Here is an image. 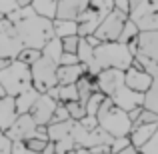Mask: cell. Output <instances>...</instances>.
<instances>
[{"label":"cell","instance_id":"obj_1","mask_svg":"<svg viewBox=\"0 0 158 154\" xmlns=\"http://www.w3.org/2000/svg\"><path fill=\"white\" fill-rule=\"evenodd\" d=\"M8 18H10L12 24L16 26L22 44L28 46V48H38V50H42L44 44H46L52 36H56L54 34L52 18L38 14L30 4L16 8L12 14H8Z\"/></svg>","mask_w":158,"mask_h":154},{"label":"cell","instance_id":"obj_2","mask_svg":"<svg viewBox=\"0 0 158 154\" xmlns=\"http://www.w3.org/2000/svg\"><path fill=\"white\" fill-rule=\"evenodd\" d=\"M94 60H96L98 70L102 68H120L126 70L134 62V54L130 46L120 40H106L94 46Z\"/></svg>","mask_w":158,"mask_h":154},{"label":"cell","instance_id":"obj_3","mask_svg":"<svg viewBox=\"0 0 158 154\" xmlns=\"http://www.w3.org/2000/svg\"><path fill=\"white\" fill-rule=\"evenodd\" d=\"M96 118H98V124L108 132L110 136H128L132 130V120L128 116V112L124 108L116 106L112 102V98H104L96 112Z\"/></svg>","mask_w":158,"mask_h":154},{"label":"cell","instance_id":"obj_4","mask_svg":"<svg viewBox=\"0 0 158 154\" xmlns=\"http://www.w3.org/2000/svg\"><path fill=\"white\" fill-rule=\"evenodd\" d=\"M0 84H2L4 92L10 96H16L18 92H22L24 88L32 84L30 64L18 60V58H12L10 64L0 70Z\"/></svg>","mask_w":158,"mask_h":154},{"label":"cell","instance_id":"obj_5","mask_svg":"<svg viewBox=\"0 0 158 154\" xmlns=\"http://www.w3.org/2000/svg\"><path fill=\"white\" fill-rule=\"evenodd\" d=\"M56 68H58V62L52 60L50 56H44L42 54L40 58H36V60L30 64L32 84H34L40 92H46L50 86H56L58 84Z\"/></svg>","mask_w":158,"mask_h":154},{"label":"cell","instance_id":"obj_6","mask_svg":"<svg viewBox=\"0 0 158 154\" xmlns=\"http://www.w3.org/2000/svg\"><path fill=\"white\" fill-rule=\"evenodd\" d=\"M128 20V14L118 8H112L110 12L100 20L98 28L94 30V36H96L100 42H106V40H118L120 32H122L124 24Z\"/></svg>","mask_w":158,"mask_h":154},{"label":"cell","instance_id":"obj_7","mask_svg":"<svg viewBox=\"0 0 158 154\" xmlns=\"http://www.w3.org/2000/svg\"><path fill=\"white\" fill-rule=\"evenodd\" d=\"M22 48H24V44L18 36L16 26L12 24V20L8 16H2L0 18V56L16 58Z\"/></svg>","mask_w":158,"mask_h":154},{"label":"cell","instance_id":"obj_8","mask_svg":"<svg viewBox=\"0 0 158 154\" xmlns=\"http://www.w3.org/2000/svg\"><path fill=\"white\" fill-rule=\"evenodd\" d=\"M128 16L134 20L138 30H158V0H140Z\"/></svg>","mask_w":158,"mask_h":154},{"label":"cell","instance_id":"obj_9","mask_svg":"<svg viewBox=\"0 0 158 154\" xmlns=\"http://www.w3.org/2000/svg\"><path fill=\"white\" fill-rule=\"evenodd\" d=\"M36 130H38V122L34 120V116L30 112H22L16 116L12 126L6 130V136L10 140H24L26 142L28 138L36 136Z\"/></svg>","mask_w":158,"mask_h":154},{"label":"cell","instance_id":"obj_10","mask_svg":"<svg viewBox=\"0 0 158 154\" xmlns=\"http://www.w3.org/2000/svg\"><path fill=\"white\" fill-rule=\"evenodd\" d=\"M152 80H154V76H152L150 72H146L138 62H132V64L124 70V84L130 86L132 90L146 92V90L150 88Z\"/></svg>","mask_w":158,"mask_h":154},{"label":"cell","instance_id":"obj_11","mask_svg":"<svg viewBox=\"0 0 158 154\" xmlns=\"http://www.w3.org/2000/svg\"><path fill=\"white\" fill-rule=\"evenodd\" d=\"M56 104H58L56 98H52L48 92H40V96L34 100V104H32V108H30V114L34 116V120L40 126H48Z\"/></svg>","mask_w":158,"mask_h":154},{"label":"cell","instance_id":"obj_12","mask_svg":"<svg viewBox=\"0 0 158 154\" xmlns=\"http://www.w3.org/2000/svg\"><path fill=\"white\" fill-rule=\"evenodd\" d=\"M108 98H112V102H114L116 106L124 108V110L128 112V110H132L134 106H140V104L144 102V92L132 90L130 86L122 84V86H118V88H116Z\"/></svg>","mask_w":158,"mask_h":154},{"label":"cell","instance_id":"obj_13","mask_svg":"<svg viewBox=\"0 0 158 154\" xmlns=\"http://www.w3.org/2000/svg\"><path fill=\"white\" fill-rule=\"evenodd\" d=\"M96 84L98 90L104 92L106 96H110L118 86L124 84V70L120 68H102L100 72L96 74Z\"/></svg>","mask_w":158,"mask_h":154},{"label":"cell","instance_id":"obj_14","mask_svg":"<svg viewBox=\"0 0 158 154\" xmlns=\"http://www.w3.org/2000/svg\"><path fill=\"white\" fill-rule=\"evenodd\" d=\"M136 54L158 60V30H140L136 36Z\"/></svg>","mask_w":158,"mask_h":154},{"label":"cell","instance_id":"obj_15","mask_svg":"<svg viewBox=\"0 0 158 154\" xmlns=\"http://www.w3.org/2000/svg\"><path fill=\"white\" fill-rule=\"evenodd\" d=\"M88 6H90V0H58L56 16H54V18L78 20V16H80Z\"/></svg>","mask_w":158,"mask_h":154},{"label":"cell","instance_id":"obj_16","mask_svg":"<svg viewBox=\"0 0 158 154\" xmlns=\"http://www.w3.org/2000/svg\"><path fill=\"white\" fill-rule=\"evenodd\" d=\"M102 18H104V16H102L96 8L88 6L80 16H78V20H76V22H78V36L94 34V30L98 28V24H100Z\"/></svg>","mask_w":158,"mask_h":154},{"label":"cell","instance_id":"obj_17","mask_svg":"<svg viewBox=\"0 0 158 154\" xmlns=\"http://www.w3.org/2000/svg\"><path fill=\"white\" fill-rule=\"evenodd\" d=\"M16 116H18V110H16L14 96L4 94V96L0 98V128L6 132L8 128L12 126V122L16 120Z\"/></svg>","mask_w":158,"mask_h":154},{"label":"cell","instance_id":"obj_18","mask_svg":"<svg viewBox=\"0 0 158 154\" xmlns=\"http://www.w3.org/2000/svg\"><path fill=\"white\" fill-rule=\"evenodd\" d=\"M84 72H86V66L82 62H76V64H58V68H56L58 84H74Z\"/></svg>","mask_w":158,"mask_h":154},{"label":"cell","instance_id":"obj_19","mask_svg":"<svg viewBox=\"0 0 158 154\" xmlns=\"http://www.w3.org/2000/svg\"><path fill=\"white\" fill-rule=\"evenodd\" d=\"M156 124L158 122H148V124H136V126H132V130H130V140H132V144H134L136 148H142L144 144L150 140V136L154 134V130H156Z\"/></svg>","mask_w":158,"mask_h":154},{"label":"cell","instance_id":"obj_20","mask_svg":"<svg viewBox=\"0 0 158 154\" xmlns=\"http://www.w3.org/2000/svg\"><path fill=\"white\" fill-rule=\"evenodd\" d=\"M40 96V90L36 88L34 84H30L28 88H24L22 92H18L14 96L16 100V110H18V114H22V112H30L32 104H34V100Z\"/></svg>","mask_w":158,"mask_h":154},{"label":"cell","instance_id":"obj_21","mask_svg":"<svg viewBox=\"0 0 158 154\" xmlns=\"http://www.w3.org/2000/svg\"><path fill=\"white\" fill-rule=\"evenodd\" d=\"M54 24V34L58 38H64L70 34H78V22L76 20H66V18H52Z\"/></svg>","mask_w":158,"mask_h":154},{"label":"cell","instance_id":"obj_22","mask_svg":"<svg viewBox=\"0 0 158 154\" xmlns=\"http://www.w3.org/2000/svg\"><path fill=\"white\" fill-rule=\"evenodd\" d=\"M56 4H58V0H30V6L38 14L48 16V18L56 16Z\"/></svg>","mask_w":158,"mask_h":154},{"label":"cell","instance_id":"obj_23","mask_svg":"<svg viewBox=\"0 0 158 154\" xmlns=\"http://www.w3.org/2000/svg\"><path fill=\"white\" fill-rule=\"evenodd\" d=\"M62 52H64V48H62V38H58V36H52V38L42 46V54H44V56H50L52 60H56V62L60 60Z\"/></svg>","mask_w":158,"mask_h":154},{"label":"cell","instance_id":"obj_24","mask_svg":"<svg viewBox=\"0 0 158 154\" xmlns=\"http://www.w3.org/2000/svg\"><path fill=\"white\" fill-rule=\"evenodd\" d=\"M142 106L150 108V110H154L156 114H158V76H154L150 88L144 92V102H142Z\"/></svg>","mask_w":158,"mask_h":154},{"label":"cell","instance_id":"obj_25","mask_svg":"<svg viewBox=\"0 0 158 154\" xmlns=\"http://www.w3.org/2000/svg\"><path fill=\"white\" fill-rule=\"evenodd\" d=\"M58 100L68 102V100H78V88L74 84H58Z\"/></svg>","mask_w":158,"mask_h":154},{"label":"cell","instance_id":"obj_26","mask_svg":"<svg viewBox=\"0 0 158 154\" xmlns=\"http://www.w3.org/2000/svg\"><path fill=\"white\" fill-rule=\"evenodd\" d=\"M138 26L134 24V20H130V16H128V20H126V24H124V28H122V32H120V36H118V40L120 42H130V40H134L136 36H138Z\"/></svg>","mask_w":158,"mask_h":154},{"label":"cell","instance_id":"obj_27","mask_svg":"<svg viewBox=\"0 0 158 154\" xmlns=\"http://www.w3.org/2000/svg\"><path fill=\"white\" fill-rule=\"evenodd\" d=\"M104 98H106L104 92H100V90H94V92L90 94L88 102H86V114H94V116H96V112H98V108H100V104H102V100H104Z\"/></svg>","mask_w":158,"mask_h":154},{"label":"cell","instance_id":"obj_28","mask_svg":"<svg viewBox=\"0 0 158 154\" xmlns=\"http://www.w3.org/2000/svg\"><path fill=\"white\" fill-rule=\"evenodd\" d=\"M64 104H66V108H68V114H70V118H72V120H80L82 116L86 114V106L80 100H68V102H64Z\"/></svg>","mask_w":158,"mask_h":154},{"label":"cell","instance_id":"obj_29","mask_svg":"<svg viewBox=\"0 0 158 154\" xmlns=\"http://www.w3.org/2000/svg\"><path fill=\"white\" fill-rule=\"evenodd\" d=\"M42 56V50H38V48H28V46H24L22 50L18 52V60H22V62H26V64H32V62L36 60V58H40Z\"/></svg>","mask_w":158,"mask_h":154},{"label":"cell","instance_id":"obj_30","mask_svg":"<svg viewBox=\"0 0 158 154\" xmlns=\"http://www.w3.org/2000/svg\"><path fill=\"white\" fill-rule=\"evenodd\" d=\"M148 122H158V114L154 110H150V108L142 106V110H140L138 118L132 122V126H136V124H148Z\"/></svg>","mask_w":158,"mask_h":154},{"label":"cell","instance_id":"obj_31","mask_svg":"<svg viewBox=\"0 0 158 154\" xmlns=\"http://www.w3.org/2000/svg\"><path fill=\"white\" fill-rule=\"evenodd\" d=\"M128 144H132L130 136H116V138H112V142H110V152L112 154H120Z\"/></svg>","mask_w":158,"mask_h":154},{"label":"cell","instance_id":"obj_32","mask_svg":"<svg viewBox=\"0 0 158 154\" xmlns=\"http://www.w3.org/2000/svg\"><path fill=\"white\" fill-rule=\"evenodd\" d=\"M68 118H70V114H68L66 104L58 100L56 108H54V114H52V118H50V122H62V120H68ZM50 122H48V124H50Z\"/></svg>","mask_w":158,"mask_h":154},{"label":"cell","instance_id":"obj_33","mask_svg":"<svg viewBox=\"0 0 158 154\" xmlns=\"http://www.w3.org/2000/svg\"><path fill=\"white\" fill-rule=\"evenodd\" d=\"M78 42H80V36H78V34L64 36V38H62V48H64V52H74V54H76Z\"/></svg>","mask_w":158,"mask_h":154},{"label":"cell","instance_id":"obj_34","mask_svg":"<svg viewBox=\"0 0 158 154\" xmlns=\"http://www.w3.org/2000/svg\"><path fill=\"white\" fill-rule=\"evenodd\" d=\"M90 6L96 8L102 16H106L108 12L114 8V0H90Z\"/></svg>","mask_w":158,"mask_h":154},{"label":"cell","instance_id":"obj_35","mask_svg":"<svg viewBox=\"0 0 158 154\" xmlns=\"http://www.w3.org/2000/svg\"><path fill=\"white\" fill-rule=\"evenodd\" d=\"M74 138L68 136V138H62V140H56V154H66V152H74Z\"/></svg>","mask_w":158,"mask_h":154},{"label":"cell","instance_id":"obj_36","mask_svg":"<svg viewBox=\"0 0 158 154\" xmlns=\"http://www.w3.org/2000/svg\"><path fill=\"white\" fill-rule=\"evenodd\" d=\"M140 152H144V154H158V124H156L154 134H152L150 140H148V142L140 148Z\"/></svg>","mask_w":158,"mask_h":154},{"label":"cell","instance_id":"obj_37","mask_svg":"<svg viewBox=\"0 0 158 154\" xmlns=\"http://www.w3.org/2000/svg\"><path fill=\"white\" fill-rule=\"evenodd\" d=\"M46 142L48 140H42V138H38V136H32V138L26 140V146H28V150L34 154V152H42L44 146H46Z\"/></svg>","mask_w":158,"mask_h":154},{"label":"cell","instance_id":"obj_38","mask_svg":"<svg viewBox=\"0 0 158 154\" xmlns=\"http://www.w3.org/2000/svg\"><path fill=\"white\" fill-rule=\"evenodd\" d=\"M16 8H20L16 0H0V14H2V16L12 14Z\"/></svg>","mask_w":158,"mask_h":154},{"label":"cell","instance_id":"obj_39","mask_svg":"<svg viewBox=\"0 0 158 154\" xmlns=\"http://www.w3.org/2000/svg\"><path fill=\"white\" fill-rule=\"evenodd\" d=\"M10 146H12V140L6 136V132L0 128V154H10Z\"/></svg>","mask_w":158,"mask_h":154},{"label":"cell","instance_id":"obj_40","mask_svg":"<svg viewBox=\"0 0 158 154\" xmlns=\"http://www.w3.org/2000/svg\"><path fill=\"white\" fill-rule=\"evenodd\" d=\"M76 62H80V60H78V54H74V52H62L58 64H76Z\"/></svg>","mask_w":158,"mask_h":154},{"label":"cell","instance_id":"obj_41","mask_svg":"<svg viewBox=\"0 0 158 154\" xmlns=\"http://www.w3.org/2000/svg\"><path fill=\"white\" fill-rule=\"evenodd\" d=\"M114 8H118V10L130 14V2H128V0H114Z\"/></svg>","mask_w":158,"mask_h":154},{"label":"cell","instance_id":"obj_42","mask_svg":"<svg viewBox=\"0 0 158 154\" xmlns=\"http://www.w3.org/2000/svg\"><path fill=\"white\" fill-rule=\"evenodd\" d=\"M40 154H56V142H54V140H48L46 146H44V150Z\"/></svg>","mask_w":158,"mask_h":154},{"label":"cell","instance_id":"obj_43","mask_svg":"<svg viewBox=\"0 0 158 154\" xmlns=\"http://www.w3.org/2000/svg\"><path fill=\"white\" fill-rule=\"evenodd\" d=\"M10 60H12V58H4V56H0V70L6 68V66L10 64Z\"/></svg>","mask_w":158,"mask_h":154},{"label":"cell","instance_id":"obj_44","mask_svg":"<svg viewBox=\"0 0 158 154\" xmlns=\"http://www.w3.org/2000/svg\"><path fill=\"white\" fill-rule=\"evenodd\" d=\"M128 2H130V10H132V8H136L140 4V0H128Z\"/></svg>","mask_w":158,"mask_h":154},{"label":"cell","instance_id":"obj_45","mask_svg":"<svg viewBox=\"0 0 158 154\" xmlns=\"http://www.w3.org/2000/svg\"><path fill=\"white\" fill-rule=\"evenodd\" d=\"M16 2H18V6H28L30 0H16Z\"/></svg>","mask_w":158,"mask_h":154},{"label":"cell","instance_id":"obj_46","mask_svg":"<svg viewBox=\"0 0 158 154\" xmlns=\"http://www.w3.org/2000/svg\"><path fill=\"white\" fill-rule=\"evenodd\" d=\"M4 94H6V92H4V88H2V84H0V98H2V96H4Z\"/></svg>","mask_w":158,"mask_h":154},{"label":"cell","instance_id":"obj_47","mask_svg":"<svg viewBox=\"0 0 158 154\" xmlns=\"http://www.w3.org/2000/svg\"><path fill=\"white\" fill-rule=\"evenodd\" d=\"M0 18H2V14H0Z\"/></svg>","mask_w":158,"mask_h":154}]
</instances>
